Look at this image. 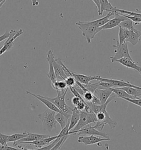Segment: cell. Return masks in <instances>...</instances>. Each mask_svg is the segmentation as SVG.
Instances as JSON below:
<instances>
[{
	"label": "cell",
	"instance_id": "4dcf8cb0",
	"mask_svg": "<svg viewBox=\"0 0 141 150\" xmlns=\"http://www.w3.org/2000/svg\"><path fill=\"white\" fill-rule=\"evenodd\" d=\"M69 125H70V121L68 120V122L67 124V125L65 126V127L61 129V132L57 135V138H61L62 137H65L67 135H69L70 131L68 130Z\"/></svg>",
	"mask_w": 141,
	"mask_h": 150
},
{
	"label": "cell",
	"instance_id": "3957f363",
	"mask_svg": "<svg viewBox=\"0 0 141 150\" xmlns=\"http://www.w3.org/2000/svg\"><path fill=\"white\" fill-rule=\"evenodd\" d=\"M55 112L48 108L38 115V118L42 122L45 131L51 132L53 129L56 128L57 122L55 119Z\"/></svg>",
	"mask_w": 141,
	"mask_h": 150
},
{
	"label": "cell",
	"instance_id": "4316f807",
	"mask_svg": "<svg viewBox=\"0 0 141 150\" xmlns=\"http://www.w3.org/2000/svg\"><path fill=\"white\" fill-rule=\"evenodd\" d=\"M55 119L57 123L60 124L61 129L65 127V126L68 122V119L66 118V117L63 114H62L61 113H56Z\"/></svg>",
	"mask_w": 141,
	"mask_h": 150
},
{
	"label": "cell",
	"instance_id": "603a6c76",
	"mask_svg": "<svg viewBox=\"0 0 141 150\" xmlns=\"http://www.w3.org/2000/svg\"><path fill=\"white\" fill-rule=\"evenodd\" d=\"M130 34V30L121 27H119V41L117 42V44H122L124 42H125Z\"/></svg>",
	"mask_w": 141,
	"mask_h": 150
},
{
	"label": "cell",
	"instance_id": "7bdbcfd3",
	"mask_svg": "<svg viewBox=\"0 0 141 150\" xmlns=\"http://www.w3.org/2000/svg\"><path fill=\"white\" fill-rule=\"evenodd\" d=\"M31 3H32V5L33 6L35 7V6H37L39 5V2L38 1V0H31Z\"/></svg>",
	"mask_w": 141,
	"mask_h": 150
},
{
	"label": "cell",
	"instance_id": "b9f144b4",
	"mask_svg": "<svg viewBox=\"0 0 141 150\" xmlns=\"http://www.w3.org/2000/svg\"><path fill=\"white\" fill-rule=\"evenodd\" d=\"M93 1V2L95 4V5L97 6V9H98V13H99L100 12V0H92Z\"/></svg>",
	"mask_w": 141,
	"mask_h": 150
},
{
	"label": "cell",
	"instance_id": "8fae6325",
	"mask_svg": "<svg viewBox=\"0 0 141 150\" xmlns=\"http://www.w3.org/2000/svg\"><path fill=\"white\" fill-rule=\"evenodd\" d=\"M114 15V18L110 20L106 24L101 27L102 30L111 29L115 27H119L121 23L128 19L123 14L117 12H115Z\"/></svg>",
	"mask_w": 141,
	"mask_h": 150
},
{
	"label": "cell",
	"instance_id": "9a60e30c",
	"mask_svg": "<svg viewBox=\"0 0 141 150\" xmlns=\"http://www.w3.org/2000/svg\"><path fill=\"white\" fill-rule=\"evenodd\" d=\"M50 137L48 135H42V134H38L28 132V135L27 137L23 138L17 141L13 142V146H18L20 144H22L25 142H31V141H36L40 139H45Z\"/></svg>",
	"mask_w": 141,
	"mask_h": 150
},
{
	"label": "cell",
	"instance_id": "ffe728a7",
	"mask_svg": "<svg viewBox=\"0 0 141 150\" xmlns=\"http://www.w3.org/2000/svg\"><path fill=\"white\" fill-rule=\"evenodd\" d=\"M100 12L98 14L99 16L103 15V12L104 11L107 12H113V13L116 12L117 8L113 7L108 0H100Z\"/></svg>",
	"mask_w": 141,
	"mask_h": 150
},
{
	"label": "cell",
	"instance_id": "e575fe53",
	"mask_svg": "<svg viewBox=\"0 0 141 150\" xmlns=\"http://www.w3.org/2000/svg\"><path fill=\"white\" fill-rule=\"evenodd\" d=\"M123 15L128 19L131 20L133 22L135 23V25H136L137 24H139V23H141V18L136 16H129V15H127V14H124Z\"/></svg>",
	"mask_w": 141,
	"mask_h": 150
},
{
	"label": "cell",
	"instance_id": "7a4b0ae2",
	"mask_svg": "<svg viewBox=\"0 0 141 150\" xmlns=\"http://www.w3.org/2000/svg\"><path fill=\"white\" fill-rule=\"evenodd\" d=\"M82 34L85 38L88 44H91L92 40L98 33L101 31V27L98 28L95 26L92 22H78L75 23Z\"/></svg>",
	"mask_w": 141,
	"mask_h": 150
},
{
	"label": "cell",
	"instance_id": "7c38bea8",
	"mask_svg": "<svg viewBox=\"0 0 141 150\" xmlns=\"http://www.w3.org/2000/svg\"><path fill=\"white\" fill-rule=\"evenodd\" d=\"M110 139L106 138H101L100 137L94 135H90L87 137L84 136H80L78 139V142L83 144L85 146L90 145L94 144H98L99 143L103 142V141H110Z\"/></svg>",
	"mask_w": 141,
	"mask_h": 150
},
{
	"label": "cell",
	"instance_id": "f1b7e54d",
	"mask_svg": "<svg viewBox=\"0 0 141 150\" xmlns=\"http://www.w3.org/2000/svg\"><path fill=\"white\" fill-rule=\"evenodd\" d=\"M28 135V132H23L22 134H14L11 135L9 136L8 138V142H16L18 141L23 138H24L27 137Z\"/></svg>",
	"mask_w": 141,
	"mask_h": 150
},
{
	"label": "cell",
	"instance_id": "ee69618b",
	"mask_svg": "<svg viewBox=\"0 0 141 150\" xmlns=\"http://www.w3.org/2000/svg\"><path fill=\"white\" fill-rule=\"evenodd\" d=\"M6 1H7V0H4V2H3L0 5V8H1V7H2V6L4 5V3L6 2Z\"/></svg>",
	"mask_w": 141,
	"mask_h": 150
},
{
	"label": "cell",
	"instance_id": "74e56055",
	"mask_svg": "<svg viewBox=\"0 0 141 150\" xmlns=\"http://www.w3.org/2000/svg\"><path fill=\"white\" fill-rule=\"evenodd\" d=\"M9 135L3 134L0 132V145L6 146L8 143V138Z\"/></svg>",
	"mask_w": 141,
	"mask_h": 150
},
{
	"label": "cell",
	"instance_id": "1f68e13d",
	"mask_svg": "<svg viewBox=\"0 0 141 150\" xmlns=\"http://www.w3.org/2000/svg\"><path fill=\"white\" fill-rule=\"evenodd\" d=\"M83 85L88 91L93 93L99 87V81L94 84H89V85Z\"/></svg>",
	"mask_w": 141,
	"mask_h": 150
},
{
	"label": "cell",
	"instance_id": "8d00e7d4",
	"mask_svg": "<svg viewBox=\"0 0 141 150\" xmlns=\"http://www.w3.org/2000/svg\"><path fill=\"white\" fill-rule=\"evenodd\" d=\"M67 87H70V86H74L75 84V80L73 78V76H68L66 78L65 80Z\"/></svg>",
	"mask_w": 141,
	"mask_h": 150
},
{
	"label": "cell",
	"instance_id": "484cf974",
	"mask_svg": "<svg viewBox=\"0 0 141 150\" xmlns=\"http://www.w3.org/2000/svg\"><path fill=\"white\" fill-rule=\"evenodd\" d=\"M121 88L125 91L128 94L132 96V97H134L135 98L137 97H139V96H141V89L131 87H125Z\"/></svg>",
	"mask_w": 141,
	"mask_h": 150
},
{
	"label": "cell",
	"instance_id": "5bb4252c",
	"mask_svg": "<svg viewBox=\"0 0 141 150\" xmlns=\"http://www.w3.org/2000/svg\"><path fill=\"white\" fill-rule=\"evenodd\" d=\"M111 88H103V89L98 88L94 92L93 94L98 98V99L101 102V104H104L107 101L108 98L110 97V96L113 93Z\"/></svg>",
	"mask_w": 141,
	"mask_h": 150
},
{
	"label": "cell",
	"instance_id": "836d02e7",
	"mask_svg": "<svg viewBox=\"0 0 141 150\" xmlns=\"http://www.w3.org/2000/svg\"><path fill=\"white\" fill-rule=\"evenodd\" d=\"M93 96H94V94L90 92L89 91H87L84 92L82 95V97L84 100L85 102H91Z\"/></svg>",
	"mask_w": 141,
	"mask_h": 150
},
{
	"label": "cell",
	"instance_id": "d6986e66",
	"mask_svg": "<svg viewBox=\"0 0 141 150\" xmlns=\"http://www.w3.org/2000/svg\"><path fill=\"white\" fill-rule=\"evenodd\" d=\"M116 62H119L120 64L123 65V66L136 71L141 75V67L138 66L133 60L126 58H123L117 60Z\"/></svg>",
	"mask_w": 141,
	"mask_h": 150
},
{
	"label": "cell",
	"instance_id": "d590c367",
	"mask_svg": "<svg viewBox=\"0 0 141 150\" xmlns=\"http://www.w3.org/2000/svg\"><path fill=\"white\" fill-rule=\"evenodd\" d=\"M60 138H57L56 139H55L54 141H53V142H51L48 145L44 146V147H43L41 148H39V149H36V150H51V149L53 148V147L56 145V144L60 140Z\"/></svg>",
	"mask_w": 141,
	"mask_h": 150
},
{
	"label": "cell",
	"instance_id": "ab89813d",
	"mask_svg": "<svg viewBox=\"0 0 141 150\" xmlns=\"http://www.w3.org/2000/svg\"><path fill=\"white\" fill-rule=\"evenodd\" d=\"M90 102L92 104L95 105H101V102L100 101V100L94 95V96L93 97V99Z\"/></svg>",
	"mask_w": 141,
	"mask_h": 150
},
{
	"label": "cell",
	"instance_id": "f6af8a7d",
	"mask_svg": "<svg viewBox=\"0 0 141 150\" xmlns=\"http://www.w3.org/2000/svg\"><path fill=\"white\" fill-rule=\"evenodd\" d=\"M4 0H0V5L4 2Z\"/></svg>",
	"mask_w": 141,
	"mask_h": 150
},
{
	"label": "cell",
	"instance_id": "5b68a950",
	"mask_svg": "<svg viewBox=\"0 0 141 150\" xmlns=\"http://www.w3.org/2000/svg\"><path fill=\"white\" fill-rule=\"evenodd\" d=\"M97 122L94 127L97 129L103 130L106 124H108L112 129L116 127L117 123L110 117L109 113L105 111L104 112H99L96 114Z\"/></svg>",
	"mask_w": 141,
	"mask_h": 150
},
{
	"label": "cell",
	"instance_id": "d6a6232c",
	"mask_svg": "<svg viewBox=\"0 0 141 150\" xmlns=\"http://www.w3.org/2000/svg\"><path fill=\"white\" fill-rule=\"evenodd\" d=\"M123 99L129 102L130 103H132L133 104L139 106L141 108V98L139 97H137L135 98H122Z\"/></svg>",
	"mask_w": 141,
	"mask_h": 150
},
{
	"label": "cell",
	"instance_id": "60d3db41",
	"mask_svg": "<svg viewBox=\"0 0 141 150\" xmlns=\"http://www.w3.org/2000/svg\"><path fill=\"white\" fill-rule=\"evenodd\" d=\"M84 100L83 98H79V97L75 96L73 98H72V100H71V102H72V104H73L75 107V106H76V105L79 103V102L81 100Z\"/></svg>",
	"mask_w": 141,
	"mask_h": 150
},
{
	"label": "cell",
	"instance_id": "f546056e",
	"mask_svg": "<svg viewBox=\"0 0 141 150\" xmlns=\"http://www.w3.org/2000/svg\"><path fill=\"white\" fill-rule=\"evenodd\" d=\"M119 27L126 29L130 31H135L137 30V29L135 28V27L133 26V22L129 19H127L121 23Z\"/></svg>",
	"mask_w": 141,
	"mask_h": 150
},
{
	"label": "cell",
	"instance_id": "277c9868",
	"mask_svg": "<svg viewBox=\"0 0 141 150\" xmlns=\"http://www.w3.org/2000/svg\"><path fill=\"white\" fill-rule=\"evenodd\" d=\"M53 66L57 81H65L67 77L72 76L71 71L65 66L61 59H55Z\"/></svg>",
	"mask_w": 141,
	"mask_h": 150
},
{
	"label": "cell",
	"instance_id": "83f0119b",
	"mask_svg": "<svg viewBox=\"0 0 141 150\" xmlns=\"http://www.w3.org/2000/svg\"><path fill=\"white\" fill-rule=\"evenodd\" d=\"M51 86L56 91H64L68 88L65 81H56L54 84H51Z\"/></svg>",
	"mask_w": 141,
	"mask_h": 150
},
{
	"label": "cell",
	"instance_id": "7402d4cb",
	"mask_svg": "<svg viewBox=\"0 0 141 150\" xmlns=\"http://www.w3.org/2000/svg\"><path fill=\"white\" fill-rule=\"evenodd\" d=\"M141 33L137 29L135 31H130V34L128 36L126 42H130L133 46L136 45L140 41Z\"/></svg>",
	"mask_w": 141,
	"mask_h": 150
},
{
	"label": "cell",
	"instance_id": "bcb514c9",
	"mask_svg": "<svg viewBox=\"0 0 141 150\" xmlns=\"http://www.w3.org/2000/svg\"><path fill=\"white\" fill-rule=\"evenodd\" d=\"M0 49H1V47H0Z\"/></svg>",
	"mask_w": 141,
	"mask_h": 150
},
{
	"label": "cell",
	"instance_id": "ba28073f",
	"mask_svg": "<svg viewBox=\"0 0 141 150\" xmlns=\"http://www.w3.org/2000/svg\"><path fill=\"white\" fill-rule=\"evenodd\" d=\"M77 134L78 135H82V136L94 135V136H99V137L100 136L106 139H110V137L106 132H101L100 131L98 130L94 126H88L87 127H85L84 128H82L78 131H75V132L70 131L69 132V135L70 134L75 135Z\"/></svg>",
	"mask_w": 141,
	"mask_h": 150
},
{
	"label": "cell",
	"instance_id": "e0dca14e",
	"mask_svg": "<svg viewBox=\"0 0 141 150\" xmlns=\"http://www.w3.org/2000/svg\"><path fill=\"white\" fill-rule=\"evenodd\" d=\"M72 75L73 76L75 80L83 85H89L90 84V81L93 80H98L99 75L97 76H88V75L75 73L71 71Z\"/></svg>",
	"mask_w": 141,
	"mask_h": 150
},
{
	"label": "cell",
	"instance_id": "8992f818",
	"mask_svg": "<svg viewBox=\"0 0 141 150\" xmlns=\"http://www.w3.org/2000/svg\"><path fill=\"white\" fill-rule=\"evenodd\" d=\"M97 122L96 115L93 112L88 113L85 111H80V118L79 121L75 128L71 131H78L92 123Z\"/></svg>",
	"mask_w": 141,
	"mask_h": 150
},
{
	"label": "cell",
	"instance_id": "4fadbf2b",
	"mask_svg": "<svg viewBox=\"0 0 141 150\" xmlns=\"http://www.w3.org/2000/svg\"><path fill=\"white\" fill-rule=\"evenodd\" d=\"M47 61L48 63V72L47 74V76L48 79L51 80V84H54L57 80L56 75L55 74V71L53 69V62L55 59V56L53 50H49L47 52Z\"/></svg>",
	"mask_w": 141,
	"mask_h": 150
},
{
	"label": "cell",
	"instance_id": "6da1fadb",
	"mask_svg": "<svg viewBox=\"0 0 141 150\" xmlns=\"http://www.w3.org/2000/svg\"><path fill=\"white\" fill-rule=\"evenodd\" d=\"M68 90V88L64 91H56L57 93V96L54 98L48 97H45V98L56 106L58 108V110L61 112L62 114H63L66 117L68 120H70L72 113L73 108L67 106L65 101V97Z\"/></svg>",
	"mask_w": 141,
	"mask_h": 150
},
{
	"label": "cell",
	"instance_id": "52a82bcc",
	"mask_svg": "<svg viewBox=\"0 0 141 150\" xmlns=\"http://www.w3.org/2000/svg\"><path fill=\"white\" fill-rule=\"evenodd\" d=\"M113 47L115 49V54L114 57H110L111 62H116L117 60L123 58H126L133 60L129 53L127 42H124L122 44L118 45L116 44L115 45H113Z\"/></svg>",
	"mask_w": 141,
	"mask_h": 150
},
{
	"label": "cell",
	"instance_id": "30bf717a",
	"mask_svg": "<svg viewBox=\"0 0 141 150\" xmlns=\"http://www.w3.org/2000/svg\"><path fill=\"white\" fill-rule=\"evenodd\" d=\"M98 81H104V82H109L113 85V88H122L125 87H131L135 88L141 89V87L138 86L136 85L131 84L130 83L124 81L123 80L112 79H108V78H102L100 76L98 79Z\"/></svg>",
	"mask_w": 141,
	"mask_h": 150
},
{
	"label": "cell",
	"instance_id": "f35d334b",
	"mask_svg": "<svg viewBox=\"0 0 141 150\" xmlns=\"http://www.w3.org/2000/svg\"><path fill=\"white\" fill-rule=\"evenodd\" d=\"M10 35V32L6 31L2 35L0 36V42L4 41V40H7Z\"/></svg>",
	"mask_w": 141,
	"mask_h": 150
},
{
	"label": "cell",
	"instance_id": "2e32d148",
	"mask_svg": "<svg viewBox=\"0 0 141 150\" xmlns=\"http://www.w3.org/2000/svg\"><path fill=\"white\" fill-rule=\"evenodd\" d=\"M26 94L30 95L33 96L35 97L36 99L39 100L43 104H44L45 106H46L48 109L50 110H53L56 113H61V112L58 110L56 106H55L53 103L51 101H50L47 98H46L45 97L43 96L40 95H35L34 93H31L30 91H26Z\"/></svg>",
	"mask_w": 141,
	"mask_h": 150
},
{
	"label": "cell",
	"instance_id": "9c48e42d",
	"mask_svg": "<svg viewBox=\"0 0 141 150\" xmlns=\"http://www.w3.org/2000/svg\"><path fill=\"white\" fill-rule=\"evenodd\" d=\"M10 32V35L6 40L4 45L1 47L0 49V56L4 53L10 51L13 48L14 46V41L17 38L22 35L23 33L22 29H19L18 31L11 30Z\"/></svg>",
	"mask_w": 141,
	"mask_h": 150
},
{
	"label": "cell",
	"instance_id": "cb8c5ba5",
	"mask_svg": "<svg viewBox=\"0 0 141 150\" xmlns=\"http://www.w3.org/2000/svg\"><path fill=\"white\" fill-rule=\"evenodd\" d=\"M115 13L113 12H108V14L103 18L98 19L96 21H92L93 24L98 28H100L104 25L107 23L108 22L110 21V18L113 16L114 15Z\"/></svg>",
	"mask_w": 141,
	"mask_h": 150
},
{
	"label": "cell",
	"instance_id": "d4e9b609",
	"mask_svg": "<svg viewBox=\"0 0 141 150\" xmlns=\"http://www.w3.org/2000/svg\"><path fill=\"white\" fill-rule=\"evenodd\" d=\"M113 93L115 94L116 97L118 98H135L132 97V96L128 94L125 91H124L121 88H111Z\"/></svg>",
	"mask_w": 141,
	"mask_h": 150
},
{
	"label": "cell",
	"instance_id": "ac0fdd59",
	"mask_svg": "<svg viewBox=\"0 0 141 150\" xmlns=\"http://www.w3.org/2000/svg\"><path fill=\"white\" fill-rule=\"evenodd\" d=\"M57 138V135H56V136H54V137H50L47 138L40 139V140H36V141H31V142H23V144L34 145L36 147H37L38 149H39V148H41L44 146L48 145L49 144H50L51 143V142L54 141Z\"/></svg>",
	"mask_w": 141,
	"mask_h": 150
},
{
	"label": "cell",
	"instance_id": "44dd1931",
	"mask_svg": "<svg viewBox=\"0 0 141 150\" xmlns=\"http://www.w3.org/2000/svg\"><path fill=\"white\" fill-rule=\"evenodd\" d=\"M80 118V111L77 110L75 107L73 108L72 113L71 115L70 119V125H69V131L70 132L73 129L77 124L78 123Z\"/></svg>",
	"mask_w": 141,
	"mask_h": 150
}]
</instances>
